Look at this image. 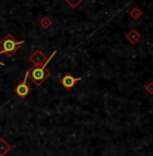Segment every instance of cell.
I'll return each mask as SVG.
<instances>
[{
    "instance_id": "1",
    "label": "cell",
    "mask_w": 153,
    "mask_h": 156,
    "mask_svg": "<svg viewBox=\"0 0 153 156\" xmlns=\"http://www.w3.org/2000/svg\"><path fill=\"white\" fill-rule=\"evenodd\" d=\"M57 55V52L56 50H53L52 52V55H50L49 57H47L46 60H45L43 62H42L41 65H37V67H33L31 69H29L26 73H27V77L30 80H31L34 84H37V86H41L42 83L45 82V80L49 77V75H50V72L47 71V65H49V62L52 61V58Z\"/></svg>"
},
{
    "instance_id": "2",
    "label": "cell",
    "mask_w": 153,
    "mask_h": 156,
    "mask_svg": "<svg viewBox=\"0 0 153 156\" xmlns=\"http://www.w3.org/2000/svg\"><path fill=\"white\" fill-rule=\"evenodd\" d=\"M25 44V41H16L14 35L7 34L2 41H0V55H7L11 56L15 52L19 50V48Z\"/></svg>"
},
{
    "instance_id": "3",
    "label": "cell",
    "mask_w": 153,
    "mask_h": 156,
    "mask_svg": "<svg viewBox=\"0 0 153 156\" xmlns=\"http://www.w3.org/2000/svg\"><path fill=\"white\" fill-rule=\"evenodd\" d=\"M82 77H75L72 73H65L64 76L60 79V84L64 87L65 90H72L75 86H76L77 82H80Z\"/></svg>"
},
{
    "instance_id": "4",
    "label": "cell",
    "mask_w": 153,
    "mask_h": 156,
    "mask_svg": "<svg viewBox=\"0 0 153 156\" xmlns=\"http://www.w3.org/2000/svg\"><path fill=\"white\" fill-rule=\"evenodd\" d=\"M27 73L25 75V79L22 80V83H19L16 87H15V94L18 95V97H20V98H26L29 95V92H30V87L27 86Z\"/></svg>"
},
{
    "instance_id": "5",
    "label": "cell",
    "mask_w": 153,
    "mask_h": 156,
    "mask_svg": "<svg viewBox=\"0 0 153 156\" xmlns=\"http://www.w3.org/2000/svg\"><path fill=\"white\" fill-rule=\"evenodd\" d=\"M45 56H43V52L42 50H37V52L34 53L31 57H30V61L34 64V67H37V65H41L42 62L45 61Z\"/></svg>"
},
{
    "instance_id": "6",
    "label": "cell",
    "mask_w": 153,
    "mask_h": 156,
    "mask_svg": "<svg viewBox=\"0 0 153 156\" xmlns=\"http://www.w3.org/2000/svg\"><path fill=\"white\" fill-rule=\"evenodd\" d=\"M65 2L68 3V4L71 5L72 8H76V7H79L80 4H82V2L83 0H65Z\"/></svg>"
},
{
    "instance_id": "7",
    "label": "cell",
    "mask_w": 153,
    "mask_h": 156,
    "mask_svg": "<svg viewBox=\"0 0 153 156\" xmlns=\"http://www.w3.org/2000/svg\"><path fill=\"white\" fill-rule=\"evenodd\" d=\"M146 88H153V84L148 86V87H146ZM149 92H151V94H153V90H149Z\"/></svg>"
},
{
    "instance_id": "8",
    "label": "cell",
    "mask_w": 153,
    "mask_h": 156,
    "mask_svg": "<svg viewBox=\"0 0 153 156\" xmlns=\"http://www.w3.org/2000/svg\"><path fill=\"white\" fill-rule=\"evenodd\" d=\"M0 65H2V67H4V62H2V61H0Z\"/></svg>"
}]
</instances>
